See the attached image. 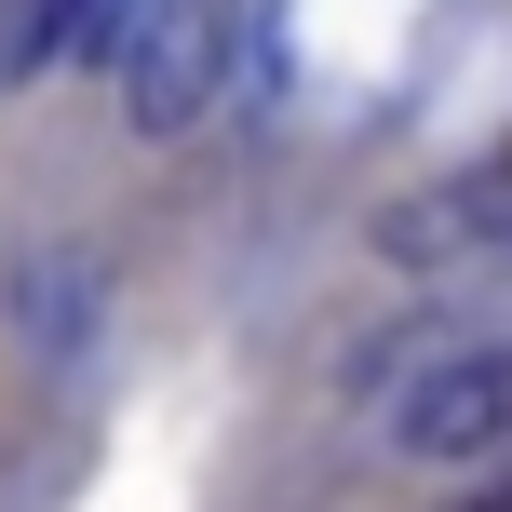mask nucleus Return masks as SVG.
Returning a JSON list of instances; mask_svg holds the SVG:
<instances>
[{"instance_id": "nucleus-1", "label": "nucleus", "mask_w": 512, "mask_h": 512, "mask_svg": "<svg viewBox=\"0 0 512 512\" xmlns=\"http://www.w3.org/2000/svg\"><path fill=\"white\" fill-rule=\"evenodd\" d=\"M230 54H243V0H149V27L122 41V122L189 135L230 95Z\"/></svg>"}, {"instance_id": "nucleus-2", "label": "nucleus", "mask_w": 512, "mask_h": 512, "mask_svg": "<svg viewBox=\"0 0 512 512\" xmlns=\"http://www.w3.org/2000/svg\"><path fill=\"white\" fill-rule=\"evenodd\" d=\"M391 445H405V459H486V445H512V364L499 351L432 364V378L391 405Z\"/></svg>"}, {"instance_id": "nucleus-3", "label": "nucleus", "mask_w": 512, "mask_h": 512, "mask_svg": "<svg viewBox=\"0 0 512 512\" xmlns=\"http://www.w3.org/2000/svg\"><path fill=\"white\" fill-rule=\"evenodd\" d=\"M95 310H108L95 256H27V270H14V337H27V351H81Z\"/></svg>"}, {"instance_id": "nucleus-4", "label": "nucleus", "mask_w": 512, "mask_h": 512, "mask_svg": "<svg viewBox=\"0 0 512 512\" xmlns=\"http://www.w3.org/2000/svg\"><path fill=\"white\" fill-rule=\"evenodd\" d=\"M54 41H68V14H54V0H0V81H27Z\"/></svg>"}, {"instance_id": "nucleus-5", "label": "nucleus", "mask_w": 512, "mask_h": 512, "mask_svg": "<svg viewBox=\"0 0 512 512\" xmlns=\"http://www.w3.org/2000/svg\"><path fill=\"white\" fill-rule=\"evenodd\" d=\"M459 512H512V486H499V499H459Z\"/></svg>"}]
</instances>
